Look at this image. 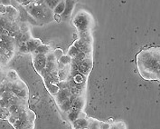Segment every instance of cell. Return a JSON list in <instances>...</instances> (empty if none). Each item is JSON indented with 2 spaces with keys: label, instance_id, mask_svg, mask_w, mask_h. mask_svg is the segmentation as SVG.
<instances>
[{
  "label": "cell",
  "instance_id": "30bf717a",
  "mask_svg": "<svg viewBox=\"0 0 160 129\" xmlns=\"http://www.w3.org/2000/svg\"><path fill=\"white\" fill-rule=\"evenodd\" d=\"M83 60H85V53L83 52H79L76 56L74 57V62L77 64H81Z\"/></svg>",
  "mask_w": 160,
  "mask_h": 129
},
{
  "label": "cell",
  "instance_id": "3957f363",
  "mask_svg": "<svg viewBox=\"0 0 160 129\" xmlns=\"http://www.w3.org/2000/svg\"><path fill=\"white\" fill-rule=\"evenodd\" d=\"M73 6H74L73 0H66V1H65V8H64V11L62 14V16L64 18L69 17L72 12Z\"/></svg>",
  "mask_w": 160,
  "mask_h": 129
},
{
  "label": "cell",
  "instance_id": "603a6c76",
  "mask_svg": "<svg viewBox=\"0 0 160 129\" xmlns=\"http://www.w3.org/2000/svg\"><path fill=\"white\" fill-rule=\"evenodd\" d=\"M0 41H1V35H0Z\"/></svg>",
  "mask_w": 160,
  "mask_h": 129
},
{
  "label": "cell",
  "instance_id": "ffe728a7",
  "mask_svg": "<svg viewBox=\"0 0 160 129\" xmlns=\"http://www.w3.org/2000/svg\"><path fill=\"white\" fill-rule=\"evenodd\" d=\"M61 61H62V63H63V64H68V63L70 62V57H62L61 58Z\"/></svg>",
  "mask_w": 160,
  "mask_h": 129
},
{
  "label": "cell",
  "instance_id": "44dd1931",
  "mask_svg": "<svg viewBox=\"0 0 160 129\" xmlns=\"http://www.w3.org/2000/svg\"><path fill=\"white\" fill-rule=\"evenodd\" d=\"M2 2H3L5 5H6V4H9V2H10V1H9V0H2Z\"/></svg>",
  "mask_w": 160,
  "mask_h": 129
},
{
  "label": "cell",
  "instance_id": "4fadbf2b",
  "mask_svg": "<svg viewBox=\"0 0 160 129\" xmlns=\"http://www.w3.org/2000/svg\"><path fill=\"white\" fill-rule=\"evenodd\" d=\"M69 98V95H68V93L65 90H63V91H62L61 93L59 94V100L61 101V102L62 103L64 100H66V99H68Z\"/></svg>",
  "mask_w": 160,
  "mask_h": 129
},
{
  "label": "cell",
  "instance_id": "5bb4252c",
  "mask_svg": "<svg viewBox=\"0 0 160 129\" xmlns=\"http://www.w3.org/2000/svg\"><path fill=\"white\" fill-rule=\"evenodd\" d=\"M45 3L50 8L53 9L55 6L58 4V0H45Z\"/></svg>",
  "mask_w": 160,
  "mask_h": 129
},
{
  "label": "cell",
  "instance_id": "7c38bea8",
  "mask_svg": "<svg viewBox=\"0 0 160 129\" xmlns=\"http://www.w3.org/2000/svg\"><path fill=\"white\" fill-rule=\"evenodd\" d=\"M47 51H48V48H47L45 45H38L37 48L34 50V52L37 54H45Z\"/></svg>",
  "mask_w": 160,
  "mask_h": 129
},
{
  "label": "cell",
  "instance_id": "d6986e66",
  "mask_svg": "<svg viewBox=\"0 0 160 129\" xmlns=\"http://www.w3.org/2000/svg\"><path fill=\"white\" fill-rule=\"evenodd\" d=\"M17 110H18V106L15 104L11 105V106L9 107V112H11V113H15V112H17Z\"/></svg>",
  "mask_w": 160,
  "mask_h": 129
},
{
  "label": "cell",
  "instance_id": "5b68a950",
  "mask_svg": "<svg viewBox=\"0 0 160 129\" xmlns=\"http://www.w3.org/2000/svg\"><path fill=\"white\" fill-rule=\"evenodd\" d=\"M91 64L89 62V61H86V60H83L80 64H79V68H78V71L81 74H86L89 69L91 68Z\"/></svg>",
  "mask_w": 160,
  "mask_h": 129
},
{
  "label": "cell",
  "instance_id": "ba28073f",
  "mask_svg": "<svg viewBox=\"0 0 160 129\" xmlns=\"http://www.w3.org/2000/svg\"><path fill=\"white\" fill-rule=\"evenodd\" d=\"M74 47H76L80 52H86L88 50L87 48V45L85 43H83L82 41H77L76 43L74 44Z\"/></svg>",
  "mask_w": 160,
  "mask_h": 129
},
{
  "label": "cell",
  "instance_id": "6da1fadb",
  "mask_svg": "<svg viewBox=\"0 0 160 129\" xmlns=\"http://www.w3.org/2000/svg\"><path fill=\"white\" fill-rule=\"evenodd\" d=\"M73 24L80 31H85L89 26V18L85 15H78L73 19Z\"/></svg>",
  "mask_w": 160,
  "mask_h": 129
},
{
  "label": "cell",
  "instance_id": "ac0fdd59",
  "mask_svg": "<svg viewBox=\"0 0 160 129\" xmlns=\"http://www.w3.org/2000/svg\"><path fill=\"white\" fill-rule=\"evenodd\" d=\"M20 51L22 53H26L28 52V48L26 45V42H22V45H20Z\"/></svg>",
  "mask_w": 160,
  "mask_h": 129
},
{
  "label": "cell",
  "instance_id": "7402d4cb",
  "mask_svg": "<svg viewBox=\"0 0 160 129\" xmlns=\"http://www.w3.org/2000/svg\"><path fill=\"white\" fill-rule=\"evenodd\" d=\"M17 1L19 2V3H23V2H25V0H17Z\"/></svg>",
  "mask_w": 160,
  "mask_h": 129
},
{
  "label": "cell",
  "instance_id": "277c9868",
  "mask_svg": "<svg viewBox=\"0 0 160 129\" xmlns=\"http://www.w3.org/2000/svg\"><path fill=\"white\" fill-rule=\"evenodd\" d=\"M32 15L38 18V19H44V18L45 17V15H44V11L43 10V9L41 7H38V6H34L32 8V11H31Z\"/></svg>",
  "mask_w": 160,
  "mask_h": 129
},
{
  "label": "cell",
  "instance_id": "9a60e30c",
  "mask_svg": "<svg viewBox=\"0 0 160 129\" xmlns=\"http://www.w3.org/2000/svg\"><path fill=\"white\" fill-rule=\"evenodd\" d=\"M79 52H80V51H79L76 47H75L74 45H73V47H72L70 48V50H69V56H71V57H74L76 56V55H77Z\"/></svg>",
  "mask_w": 160,
  "mask_h": 129
},
{
  "label": "cell",
  "instance_id": "7a4b0ae2",
  "mask_svg": "<svg viewBox=\"0 0 160 129\" xmlns=\"http://www.w3.org/2000/svg\"><path fill=\"white\" fill-rule=\"evenodd\" d=\"M46 66V57L44 54H38L35 57V67L38 70L44 68Z\"/></svg>",
  "mask_w": 160,
  "mask_h": 129
},
{
  "label": "cell",
  "instance_id": "2e32d148",
  "mask_svg": "<svg viewBox=\"0 0 160 129\" xmlns=\"http://www.w3.org/2000/svg\"><path fill=\"white\" fill-rule=\"evenodd\" d=\"M83 81H84V78H83L82 75H80V74H78V75H75L74 82H76L77 84H81Z\"/></svg>",
  "mask_w": 160,
  "mask_h": 129
},
{
  "label": "cell",
  "instance_id": "9c48e42d",
  "mask_svg": "<svg viewBox=\"0 0 160 129\" xmlns=\"http://www.w3.org/2000/svg\"><path fill=\"white\" fill-rule=\"evenodd\" d=\"M78 115H79V110L75 109V108H72L70 110L69 113V119L71 121H74L78 118Z\"/></svg>",
  "mask_w": 160,
  "mask_h": 129
},
{
  "label": "cell",
  "instance_id": "8fae6325",
  "mask_svg": "<svg viewBox=\"0 0 160 129\" xmlns=\"http://www.w3.org/2000/svg\"><path fill=\"white\" fill-rule=\"evenodd\" d=\"M26 45H27V48H28V51H34L36 48H37V42L34 41V40H29L26 42Z\"/></svg>",
  "mask_w": 160,
  "mask_h": 129
},
{
  "label": "cell",
  "instance_id": "52a82bcc",
  "mask_svg": "<svg viewBox=\"0 0 160 129\" xmlns=\"http://www.w3.org/2000/svg\"><path fill=\"white\" fill-rule=\"evenodd\" d=\"M64 8H65V2L61 1L60 3H58L55 6V7L53 9H54V12L56 15H62V12L64 11Z\"/></svg>",
  "mask_w": 160,
  "mask_h": 129
},
{
  "label": "cell",
  "instance_id": "8992f818",
  "mask_svg": "<svg viewBox=\"0 0 160 129\" xmlns=\"http://www.w3.org/2000/svg\"><path fill=\"white\" fill-rule=\"evenodd\" d=\"M73 125L75 128H85L88 125L85 119H76L73 121Z\"/></svg>",
  "mask_w": 160,
  "mask_h": 129
},
{
  "label": "cell",
  "instance_id": "e0dca14e",
  "mask_svg": "<svg viewBox=\"0 0 160 129\" xmlns=\"http://www.w3.org/2000/svg\"><path fill=\"white\" fill-rule=\"evenodd\" d=\"M71 92H72V94L73 96H79L80 93H81L80 89H79L78 87H76V86H72V87H71Z\"/></svg>",
  "mask_w": 160,
  "mask_h": 129
}]
</instances>
